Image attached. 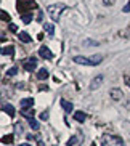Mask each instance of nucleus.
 Listing matches in <instances>:
<instances>
[{
	"label": "nucleus",
	"mask_w": 130,
	"mask_h": 146,
	"mask_svg": "<svg viewBox=\"0 0 130 146\" xmlns=\"http://www.w3.org/2000/svg\"><path fill=\"white\" fill-rule=\"evenodd\" d=\"M74 63L77 64H84V66H98L103 61L101 55H93V56H74Z\"/></svg>",
	"instance_id": "nucleus-1"
},
{
	"label": "nucleus",
	"mask_w": 130,
	"mask_h": 146,
	"mask_svg": "<svg viewBox=\"0 0 130 146\" xmlns=\"http://www.w3.org/2000/svg\"><path fill=\"white\" fill-rule=\"evenodd\" d=\"M64 8H66L64 3H53V5H48L47 13H48V16L52 18V21L56 23L58 19H60V16H61V13H63Z\"/></svg>",
	"instance_id": "nucleus-2"
},
{
	"label": "nucleus",
	"mask_w": 130,
	"mask_h": 146,
	"mask_svg": "<svg viewBox=\"0 0 130 146\" xmlns=\"http://www.w3.org/2000/svg\"><path fill=\"white\" fill-rule=\"evenodd\" d=\"M101 146H124V141L117 135H103V138H101Z\"/></svg>",
	"instance_id": "nucleus-3"
},
{
	"label": "nucleus",
	"mask_w": 130,
	"mask_h": 146,
	"mask_svg": "<svg viewBox=\"0 0 130 146\" xmlns=\"http://www.w3.org/2000/svg\"><path fill=\"white\" fill-rule=\"evenodd\" d=\"M23 68L26 69L27 72L35 71V68H37V61H35V58H27V60H24L23 61Z\"/></svg>",
	"instance_id": "nucleus-4"
},
{
	"label": "nucleus",
	"mask_w": 130,
	"mask_h": 146,
	"mask_svg": "<svg viewBox=\"0 0 130 146\" xmlns=\"http://www.w3.org/2000/svg\"><path fill=\"white\" fill-rule=\"evenodd\" d=\"M109 96H111L114 101H121V100L124 98V93H122L121 88H111V90H109Z\"/></svg>",
	"instance_id": "nucleus-5"
},
{
	"label": "nucleus",
	"mask_w": 130,
	"mask_h": 146,
	"mask_svg": "<svg viewBox=\"0 0 130 146\" xmlns=\"http://www.w3.org/2000/svg\"><path fill=\"white\" fill-rule=\"evenodd\" d=\"M39 55L42 56V58H45V60H53V53L48 47H40L39 48Z\"/></svg>",
	"instance_id": "nucleus-6"
},
{
	"label": "nucleus",
	"mask_w": 130,
	"mask_h": 146,
	"mask_svg": "<svg viewBox=\"0 0 130 146\" xmlns=\"http://www.w3.org/2000/svg\"><path fill=\"white\" fill-rule=\"evenodd\" d=\"M26 7H31V8H32V7H35V3L32 2V0H18V10L23 11Z\"/></svg>",
	"instance_id": "nucleus-7"
},
{
	"label": "nucleus",
	"mask_w": 130,
	"mask_h": 146,
	"mask_svg": "<svg viewBox=\"0 0 130 146\" xmlns=\"http://www.w3.org/2000/svg\"><path fill=\"white\" fill-rule=\"evenodd\" d=\"M19 106H21L23 111H26V109H29V108L34 106V100H32V98H24V100H21Z\"/></svg>",
	"instance_id": "nucleus-8"
},
{
	"label": "nucleus",
	"mask_w": 130,
	"mask_h": 146,
	"mask_svg": "<svg viewBox=\"0 0 130 146\" xmlns=\"http://www.w3.org/2000/svg\"><path fill=\"white\" fill-rule=\"evenodd\" d=\"M101 84H103V76H96L95 79H93V80H92V84H90V90H96V88H98V87L101 85Z\"/></svg>",
	"instance_id": "nucleus-9"
},
{
	"label": "nucleus",
	"mask_w": 130,
	"mask_h": 146,
	"mask_svg": "<svg viewBox=\"0 0 130 146\" xmlns=\"http://www.w3.org/2000/svg\"><path fill=\"white\" fill-rule=\"evenodd\" d=\"M60 104H61V108L64 109V112H68V114H71V112H72L74 106H72V103H69V101H68V100H61Z\"/></svg>",
	"instance_id": "nucleus-10"
},
{
	"label": "nucleus",
	"mask_w": 130,
	"mask_h": 146,
	"mask_svg": "<svg viewBox=\"0 0 130 146\" xmlns=\"http://www.w3.org/2000/svg\"><path fill=\"white\" fill-rule=\"evenodd\" d=\"M2 109H3V112H7L10 117H15V114H16V112H15V108L11 106V104H3Z\"/></svg>",
	"instance_id": "nucleus-11"
},
{
	"label": "nucleus",
	"mask_w": 130,
	"mask_h": 146,
	"mask_svg": "<svg viewBox=\"0 0 130 146\" xmlns=\"http://www.w3.org/2000/svg\"><path fill=\"white\" fill-rule=\"evenodd\" d=\"M74 119L77 120V122H84L87 119V114L84 111H77V112H74Z\"/></svg>",
	"instance_id": "nucleus-12"
},
{
	"label": "nucleus",
	"mask_w": 130,
	"mask_h": 146,
	"mask_svg": "<svg viewBox=\"0 0 130 146\" xmlns=\"http://www.w3.org/2000/svg\"><path fill=\"white\" fill-rule=\"evenodd\" d=\"M48 77V71L45 68H42V69H39V72H37V79L39 80H45V79Z\"/></svg>",
	"instance_id": "nucleus-13"
},
{
	"label": "nucleus",
	"mask_w": 130,
	"mask_h": 146,
	"mask_svg": "<svg viewBox=\"0 0 130 146\" xmlns=\"http://www.w3.org/2000/svg\"><path fill=\"white\" fill-rule=\"evenodd\" d=\"M13 138H15V137L10 133V135H5V137L0 138V141L3 143V145H11V143H13Z\"/></svg>",
	"instance_id": "nucleus-14"
},
{
	"label": "nucleus",
	"mask_w": 130,
	"mask_h": 146,
	"mask_svg": "<svg viewBox=\"0 0 130 146\" xmlns=\"http://www.w3.org/2000/svg\"><path fill=\"white\" fill-rule=\"evenodd\" d=\"M18 37H19V40H21V42H24V43H29L31 40V37H29V34H27V32H19V34H18Z\"/></svg>",
	"instance_id": "nucleus-15"
},
{
	"label": "nucleus",
	"mask_w": 130,
	"mask_h": 146,
	"mask_svg": "<svg viewBox=\"0 0 130 146\" xmlns=\"http://www.w3.org/2000/svg\"><path fill=\"white\" fill-rule=\"evenodd\" d=\"M43 29L47 31L48 37H53L55 35V27H53V24H43Z\"/></svg>",
	"instance_id": "nucleus-16"
},
{
	"label": "nucleus",
	"mask_w": 130,
	"mask_h": 146,
	"mask_svg": "<svg viewBox=\"0 0 130 146\" xmlns=\"http://www.w3.org/2000/svg\"><path fill=\"white\" fill-rule=\"evenodd\" d=\"M2 55H5V56H13V55H15V48H13V47H5V48H2Z\"/></svg>",
	"instance_id": "nucleus-17"
},
{
	"label": "nucleus",
	"mask_w": 130,
	"mask_h": 146,
	"mask_svg": "<svg viewBox=\"0 0 130 146\" xmlns=\"http://www.w3.org/2000/svg\"><path fill=\"white\" fill-rule=\"evenodd\" d=\"M21 21L24 23V24H29V23L32 21V15L31 13H21Z\"/></svg>",
	"instance_id": "nucleus-18"
},
{
	"label": "nucleus",
	"mask_w": 130,
	"mask_h": 146,
	"mask_svg": "<svg viewBox=\"0 0 130 146\" xmlns=\"http://www.w3.org/2000/svg\"><path fill=\"white\" fill-rule=\"evenodd\" d=\"M84 45H85V47H96V45H100V43L96 42V40H90V39H85V40H84Z\"/></svg>",
	"instance_id": "nucleus-19"
},
{
	"label": "nucleus",
	"mask_w": 130,
	"mask_h": 146,
	"mask_svg": "<svg viewBox=\"0 0 130 146\" xmlns=\"http://www.w3.org/2000/svg\"><path fill=\"white\" fill-rule=\"evenodd\" d=\"M29 127H31L32 130H39V129H40L39 122H37V120H34V119H29Z\"/></svg>",
	"instance_id": "nucleus-20"
},
{
	"label": "nucleus",
	"mask_w": 130,
	"mask_h": 146,
	"mask_svg": "<svg viewBox=\"0 0 130 146\" xmlns=\"http://www.w3.org/2000/svg\"><path fill=\"white\" fill-rule=\"evenodd\" d=\"M23 116L29 117V119H34V109H26V111H23Z\"/></svg>",
	"instance_id": "nucleus-21"
},
{
	"label": "nucleus",
	"mask_w": 130,
	"mask_h": 146,
	"mask_svg": "<svg viewBox=\"0 0 130 146\" xmlns=\"http://www.w3.org/2000/svg\"><path fill=\"white\" fill-rule=\"evenodd\" d=\"M77 143H79V138L77 137H72L69 141L66 143V146H74V145H77Z\"/></svg>",
	"instance_id": "nucleus-22"
},
{
	"label": "nucleus",
	"mask_w": 130,
	"mask_h": 146,
	"mask_svg": "<svg viewBox=\"0 0 130 146\" xmlns=\"http://www.w3.org/2000/svg\"><path fill=\"white\" fill-rule=\"evenodd\" d=\"M16 72H18V68H10L8 71H7V76H8V77H13Z\"/></svg>",
	"instance_id": "nucleus-23"
},
{
	"label": "nucleus",
	"mask_w": 130,
	"mask_h": 146,
	"mask_svg": "<svg viewBox=\"0 0 130 146\" xmlns=\"http://www.w3.org/2000/svg\"><path fill=\"white\" fill-rule=\"evenodd\" d=\"M0 19H3V21H8L10 19V15L5 13V11H0Z\"/></svg>",
	"instance_id": "nucleus-24"
},
{
	"label": "nucleus",
	"mask_w": 130,
	"mask_h": 146,
	"mask_svg": "<svg viewBox=\"0 0 130 146\" xmlns=\"http://www.w3.org/2000/svg\"><path fill=\"white\" fill-rule=\"evenodd\" d=\"M122 11H124V13H130V2H127V3L124 5V8H122Z\"/></svg>",
	"instance_id": "nucleus-25"
},
{
	"label": "nucleus",
	"mask_w": 130,
	"mask_h": 146,
	"mask_svg": "<svg viewBox=\"0 0 130 146\" xmlns=\"http://www.w3.org/2000/svg\"><path fill=\"white\" fill-rule=\"evenodd\" d=\"M40 119H42V120H48V112L43 111L42 114H40Z\"/></svg>",
	"instance_id": "nucleus-26"
},
{
	"label": "nucleus",
	"mask_w": 130,
	"mask_h": 146,
	"mask_svg": "<svg viewBox=\"0 0 130 146\" xmlns=\"http://www.w3.org/2000/svg\"><path fill=\"white\" fill-rule=\"evenodd\" d=\"M10 31H11V32H16V31H18L16 24H10Z\"/></svg>",
	"instance_id": "nucleus-27"
},
{
	"label": "nucleus",
	"mask_w": 130,
	"mask_h": 146,
	"mask_svg": "<svg viewBox=\"0 0 130 146\" xmlns=\"http://www.w3.org/2000/svg\"><path fill=\"white\" fill-rule=\"evenodd\" d=\"M125 84H127V85L130 87V77H125Z\"/></svg>",
	"instance_id": "nucleus-28"
},
{
	"label": "nucleus",
	"mask_w": 130,
	"mask_h": 146,
	"mask_svg": "<svg viewBox=\"0 0 130 146\" xmlns=\"http://www.w3.org/2000/svg\"><path fill=\"white\" fill-rule=\"evenodd\" d=\"M37 143H39V146H43V143H42V140H40V138H37Z\"/></svg>",
	"instance_id": "nucleus-29"
},
{
	"label": "nucleus",
	"mask_w": 130,
	"mask_h": 146,
	"mask_svg": "<svg viewBox=\"0 0 130 146\" xmlns=\"http://www.w3.org/2000/svg\"><path fill=\"white\" fill-rule=\"evenodd\" d=\"M19 146H32V145H29V143H23V145H19Z\"/></svg>",
	"instance_id": "nucleus-30"
},
{
	"label": "nucleus",
	"mask_w": 130,
	"mask_h": 146,
	"mask_svg": "<svg viewBox=\"0 0 130 146\" xmlns=\"http://www.w3.org/2000/svg\"><path fill=\"white\" fill-rule=\"evenodd\" d=\"M90 146H96V143H92V145Z\"/></svg>",
	"instance_id": "nucleus-31"
},
{
	"label": "nucleus",
	"mask_w": 130,
	"mask_h": 146,
	"mask_svg": "<svg viewBox=\"0 0 130 146\" xmlns=\"http://www.w3.org/2000/svg\"><path fill=\"white\" fill-rule=\"evenodd\" d=\"M0 53H2V48H0Z\"/></svg>",
	"instance_id": "nucleus-32"
},
{
	"label": "nucleus",
	"mask_w": 130,
	"mask_h": 146,
	"mask_svg": "<svg viewBox=\"0 0 130 146\" xmlns=\"http://www.w3.org/2000/svg\"><path fill=\"white\" fill-rule=\"evenodd\" d=\"M53 146H56V145H53Z\"/></svg>",
	"instance_id": "nucleus-33"
}]
</instances>
